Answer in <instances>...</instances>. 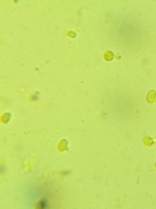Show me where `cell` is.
Instances as JSON below:
<instances>
[{
	"label": "cell",
	"instance_id": "1",
	"mask_svg": "<svg viewBox=\"0 0 156 209\" xmlns=\"http://www.w3.org/2000/svg\"><path fill=\"white\" fill-rule=\"evenodd\" d=\"M36 206L38 208H47L48 206V201H47V199L46 197H42V199H39V201H38V204H36Z\"/></svg>",
	"mask_w": 156,
	"mask_h": 209
}]
</instances>
